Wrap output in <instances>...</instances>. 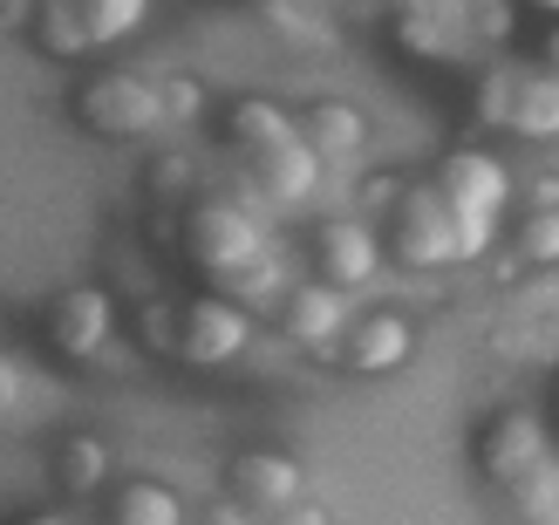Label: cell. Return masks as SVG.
Instances as JSON below:
<instances>
[{
    "instance_id": "cell-1",
    "label": "cell",
    "mask_w": 559,
    "mask_h": 525,
    "mask_svg": "<svg viewBox=\"0 0 559 525\" xmlns=\"http://www.w3.org/2000/svg\"><path fill=\"white\" fill-rule=\"evenodd\" d=\"M226 151L239 157V184L253 191L260 212H307L328 184L294 130V109H280L273 96H239L226 109Z\"/></svg>"
},
{
    "instance_id": "cell-2",
    "label": "cell",
    "mask_w": 559,
    "mask_h": 525,
    "mask_svg": "<svg viewBox=\"0 0 559 525\" xmlns=\"http://www.w3.org/2000/svg\"><path fill=\"white\" fill-rule=\"evenodd\" d=\"M430 191L443 199V212H451V232H457V266L491 260L498 226H506V212H512V164L498 157V151L464 144V151H451V157L437 164Z\"/></svg>"
},
{
    "instance_id": "cell-3",
    "label": "cell",
    "mask_w": 559,
    "mask_h": 525,
    "mask_svg": "<svg viewBox=\"0 0 559 525\" xmlns=\"http://www.w3.org/2000/svg\"><path fill=\"white\" fill-rule=\"evenodd\" d=\"M260 253H273V232H266V212L253 205V191L246 184L239 191H191V205H185V260L191 266L226 287Z\"/></svg>"
},
{
    "instance_id": "cell-4",
    "label": "cell",
    "mask_w": 559,
    "mask_h": 525,
    "mask_svg": "<svg viewBox=\"0 0 559 525\" xmlns=\"http://www.w3.org/2000/svg\"><path fill=\"white\" fill-rule=\"evenodd\" d=\"M144 21H151V0H27L21 27L55 62H82V55L123 48Z\"/></svg>"
},
{
    "instance_id": "cell-5",
    "label": "cell",
    "mask_w": 559,
    "mask_h": 525,
    "mask_svg": "<svg viewBox=\"0 0 559 525\" xmlns=\"http://www.w3.org/2000/svg\"><path fill=\"white\" fill-rule=\"evenodd\" d=\"M75 123L96 136V144H136L164 123V103H157V82L136 75V69H96L90 82L75 90Z\"/></svg>"
},
{
    "instance_id": "cell-6",
    "label": "cell",
    "mask_w": 559,
    "mask_h": 525,
    "mask_svg": "<svg viewBox=\"0 0 559 525\" xmlns=\"http://www.w3.org/2000/svg\"><path fill=\"white\" fill-rule=\"evenodd\" d=\"M389 218V239H382V260H396L403 273H443L457 266V232H451V212L430 184H403L396 205L382 212Z\"/></svg>"
},
{
    "instance_id": "cell-7",
    "label": "cell",
    "mask_w": 559,
    "mask_h": 525,
    "mask_svg": "<svg viewBox=\"0 0 559 525\" xmlns=\"http://www.w3.org/2000/svg\"><path fill=\"white\" fill-rule=\"evenodd\" d=\"M253 314L239 308V300H226V294H199V300H185L178 308V321H171V355L178 362H191V369H226V362H239L246 348H253Z\"/></svg>"
},
{
    "instance_id": "cell-8",
    "label": "cell",
    "mask_w": 559,
    "mask_h": 525,
    "mask_svg": "<svg viewBox=\"0 0 559 525\" xmlns=\"http://www.w3.org/2000/svg\"><path fill=\"white\" fill-rule=\"evenodd\" d=\"M314 273H321V287L334 294H369L382 281V232H376V218H355V212H334L314 226Z\"/></svg>"
},
{
    "instance_id": "cell-9",
    "label": "cell",
    "mask_w": 559,
    "mask_h": 525,
    "mask_svg": "<svg viewBox=\"0 0 559 525\" xmlns=\"http://www.w3.org/2000/svg\"><path fill=\"white\" fill-rule=\"evenodd\" d=\"M546 457H552V437H546V423L533 417V409H491V417L471 430V464H478L485 485H506L512 491Z\"/></svg>"
},
{
    "instance_id": "cell-10",
    "label": "cell",
    "mask_w": 559,
    "mask_h": 525,
    "mask_svg": "<svg viewBox=\"0 0 559 525\" xmlns=\"http://www.w3.org/2000/svg\"><path fill=\"white\" fill-rule=\"evenodd\" d=\"M117 327H123V308H117V294L109 287H69V294H55L48 300V348L62 355V362H96V355L117 342Z\"/></svg>"
},
{
    "instance_id": "cell-11",
    "label": "cell",
    "mask_w": 559,
    "mask_h": 525,
    "mask_svg": "<svg viewBox=\"0 0 559 525\" xmlns=\"http://www.w3.org/2000/svg\"><path fill=\"white\" fill-rule=\"evenodd\" d=\"M409 355H416V321L403 308H361V314H348L328 362H342L348 375H396Z\"/></svg>"
},
{
    "instance_id": "cell-12",
    "label": "cell",
    "mask_w": 559,
    "mask_h": 525,
    "mask_svg": "<svg viewBox=\"0 0 559 525\" xmlns=\"http://www.w3.org/2000/svg\"><path fill=\"white\" fill-rule=\"evenodd\" d=\"M307 499V472L287 457V451H246V457H233V472H226V505H239L246 518H280L287 505H300Z\"/></svg>"
},
{
    "instance_id": "cell-13",
    "label": "cell",
    "mask_w": 559,
    "mask_h": 525,
    "mask_svg": "<svg viewBox=\"0 0 559 525\" xmlns=\"http://www.w3.org/2000/svg\"><path fill=\"white\" fill-rule=\"evenodd\" d=\"M348 314H355L348 294H334L321 281H294L287 294H280V308H273V327H280V342L300 348V355H334Z\"/></svg>"
},
{
    "instance_id": "cell-14",
    "label": "cell",
    "mask_w": 559,
    "mask_h": 525,
    "mask_svg": "<svg viewBox=\"0 0 559 525\" xmlns=\"http://www.w3.org/2000/svg\"><path fill=\"white\" fill-rule=\"evenodd\" d=\"M294 130H300V144L314 151L321 171H334V164L348 171V164L369 151V123H361V109H355L348 96H314V103L294 117Z\"/></svg>"
},
{
    "instance_id": "cell-15",
    "label": "cell",
    "mask_w": 559,
    "mask_h": 525,
    "mask_svg": "<svg viewBox=\"0 0 559 525\" xmlns=\"http://www.w3.org/2000/svg\"><path fill=\"white\" fill-rule=\"evenodd\" d=\"M498 130L525 136V144H552V130H559V75H552V62H519L512 69V96H506V123Z\"/></svg>"
},
{
    "instance_id": "cell-16",
    "label": "cell",
    "mask_w": 559,
    "mask_h": 525,
    "mask_svg": "<svg viewBox=\"0 0 559 525\" xmlns=\"http://www.w3.org/2000/svg\"><path fill=\"white\" fill-rule=\"evenodd\" d=\"M103 485H109V444L103 437H62V444H55V491L96 499Z\"/></svg>"
},
{
    "instance_id": "cell-17",
    "label": "cell",
    "mask_w": 559,
    "mask_h": 525,
    "mask_svg": "<svg viewBox=\"0 0 559 525\" xmlns=\"http://www.w3.org/2000/svg\"><path fill=\"white\" fill-rule=\"evenodd\" d=\"M109 525H185V499L157 478H130L109 499Z\"/></svg>"
},
{
    "instance_id": "cell-18",
    "label": "cell",
    "mask_w": 559,
    "mask_h": 525,
    "mask_svg": "<svg viewBox=\"0 0 559 525\" xmlns=\"http://www.w3.org/2000/svg\"><path fill=\"white\" fill-rule=\"evenodd\" d=\"M512 505H519L525 525H552V512H559V457L533 464V472L512 485Z\"/></svg>"
},
{
    "instance_id": "cell-19",
    "label": "cell",
    "mask_w": 559,
    "mask_h": 525,
    "mask_svg": "<svg viewBox=\"0 0 559 525\" xmlns=\"http://www.w3.org/2000/svg\"><path fill=\"white\" fill-rule=\"evenodd\" d=\"M464 41H512V0H457Z\"/></svg>"
},
{
    "instance_id": "cell-20",
    "label": "cell",
    "mask_w": 559,
    "mask_h": 525,
    "mask_svg": "<svg viewBox=\"0 0 559 525\" xmlns=\"http://www.w3.org/2000/svg\"><path fill=\"white\" fill-rule=\"evenodd\" d=\"M519 260L533 266V273H552V266H559V218H552V205H539V212L519 226Z\"/></svg>"
},
{
    "instance_id": "cell-21",
    "label": "cell",
    "mask_w": 559,
    "mask_h": 525,
    "mask_svg": "<svg viewBox=\"0 0 559 525\" xmlns=\"http://www.w3.org/2000/svg\"><path fill=\"white\" fill-rule=\"evenodd\" d=\"M191 184H199V164H191L185 151H157L144 164V191H151V199H185Z\"/></svg>"
},
{
    "instance_id": "cell-22",
    "label": "cell",
    "mask_w": 559,
    "mask_h": 525,
    "mask_svg": "<svg viewBox=\"0 0 559 525\" xmlns=\"http://www.w3.org/2000/svg\"><path fill=\"white\" fill-rule=\"evenodd\" d=\"M512 69L519 62H498L485 82H478V123L485 130H498V123H506V96H512Z\"/></svg>"
},
{
    "instance_id": "cell-23",
    "label": "cell",
    "mask_w": 559,
    "mask_h": 525,
    "mask_svg": "<svg viewBox=\"0 0 559 525\" xmlns=\"http://www.w3.org/2000/svg\"><path fill=\"white\" fill-rule=\"evenodd\" d=\"M157 103H164V117H171V123H191V117H199V103H205V90H199V82H185V75H164L157 82Z\"/></svg>"
},
{
    "instance_id": "cell-24",
    "label": "cell",
    "mask_w": 559,
    "mask_h": 525,
    "mask_svg": "<svg viewBox=\"0 0 559 525\" xmlns=\"http://www.w3.org/2000/svg\"><path fill=\"white\" fill-rule=\"evenodd\" d=\"M171 321H178V308H164V300H151V308L136 314V335H144V348H151V355L171 348Z\"/></svg>"
},
{
    "instance_id": "cell-25",
    "label": "cell",
    "mask_w": 559,
    "mask_h": 525,
    "mask_svg": "<svg viewBox=\"0 0 559 525\" xmlns=\"http://www.w3.org/2000/svg\"><path fill=\"white\" fill-rule=\"evenodd\" d=\"M396 191H403V178H382V171H369V178H361V212H355V218L389 212V205H396Z\"/></svg>"
},
{
    "instance_id": "cell-26",
    "label": "cell",
    "mask_w": 559,
    "mask_h": 525,
    "mask_svg": "<svg viewBox=\"0 0 559 525\" xmlns=\"http://www.w3.org/2000/svg\"><path fill=\"white\" fill-rule=\"evenodd\" d=\"M14 403H21V362L0 355V417H14Z\"/></svg>"
},
{
    "instance_id": "cell-27",
    "label": "cell",
    "mask_w": 559,
    "mask_h": 525,
    "mask_svg": "<svg viewBox=\"0 0 559 525\" xmlns=\"http://www.w3.org/2000/svg\"><path fill=\"white\" fill-rule=\"evenodd\" d=\"M273 525H328V512H321L314 499H300V505H287V512H280Z\"/></svg>"
},
{
    "instance_id": "cell-28",
    "label": "cell",
    "mask_w": 559,
    "mask_h": 525,
    "mask_svg": "<svg viewBox=\"0 0 559 525\" xmlns=\"http://www.w3.org/2000/svg\"><path fill=\"white\" fill-rule=\"evenodd\" d=\"M27 21V0H0V35H8V27H21Z\"/></svg>"
},
{
    "instance_id": "cell-29",
    "label": "cell",
    "mask_w": 559,
    "mask_h": 525,
    "mask_svg": "<svg viewBox=\"0 0 559 525\" xmlns=\"http://www.w3.org/2000/svg\"><path fill=\"white\" fill-rule=\"evenodd\" d=\"M212 525H253V518H246L239 505H226V512H212Z\"/></svg>"
},
{
    "instance_id": "cell-30",
    "label": "cell",
    "mask_w": 559,
    "mask_h": 525,
    "mask_svg": "<svg viewBox=\"0 0 559 525\" xmlns=\"http://www.w3.org/2000/svg\"><path fill=\"white\" fill-rule=\"evenodd\" d=\"M21 525H75L69 512H35V518H21Z\"/></svg>"
},
{
    "instance_id": "cell-31",
    "label": "cell",
    "mask_w": 559,
    "mask_h": 525,
    "mask_svg": "<svg viewBox=\"0 0 559 525\" xmlns=\"http://www.w3.org/2000/svg\"><path fill=\"white\" fill-rule=\"evenodd\" d=\"M525 8H539V14H552V8H559V0H525Z\"/></svg>"
}]
</instances>
